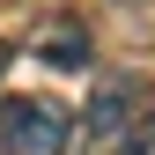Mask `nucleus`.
Masks as SVG:
<instances>
[{
  "label": "nucleus",
  "instance_id": "f257e3e1",
  "mask_svg": "<svg viewBox=\"0 0 155 155\" xmlns=\"http://www.w3.org/2000/svg\"><path fill=\"white\" fill-rule=\"evenodd\" d=\"M133 118H140V81H133V74H111V81H96V96L81 104L67 148H81V155H118L126 133H133Z\"/></svg>",
  "mask_w": 155,
  "mask_h": 155
},
{
  "label": "nucleus",
  "instance_id": "f03ea898",
  "mask_svg": "<svg viewBox=\"0 0 155 155\" xmlns=\"http://www.w3.org/2000/svg\"><path fill=\"white\" fill-rule=\"evenodd\" d=\"M74 111L52 96H8L0 104V155H67Z\"/></svg>",
  "mask_w": 155,
  "mask_h": 155
},
{
  "label": "nucleus",
  "instance_id": "7ed1b4c3",
  "mask_svg": "<svg viewBox=\"0 0 155 155\" xmlns=\"http://www.w3.org/2000/svg\"><path fill=\"white\" fill-rule=\"evenodd\" d=\"M37 52H45L52 67H81V59H89V45H81V30H74V22H59V30H52Z\"/></svg>",
  "mask_w": 155,
  "mask_h": 155
},
{
  "label": "nucleus",
  "instance_id": "20e7f679",
  "mask_svg": "<svg viewBox=\"0 0 155 155\" xmlns=\"http://www.w3.org/2000/svg\"><path fill=\"white\" fill-rule=\"evenodd\" d=\"M118 155H155V104H140V118H133V133H126Z\"/></svg>",
  "mask_w": 155,
  "mask_h": 155
},
{
  "label": "nucleus",
  "instance_id": "39448f33",
  "mask_svg": "<svg viewBox=\"0 0 155 155\" xmlns=\"http://www.w3.org/2000/svg\"><path fill=\"white\" fill-rule=\"evenodd\" d=\"M0 67H8V52H0Z\"/></svg>",
  "mask_w": 155,
  "mask_h": 155
}]
</instances>
